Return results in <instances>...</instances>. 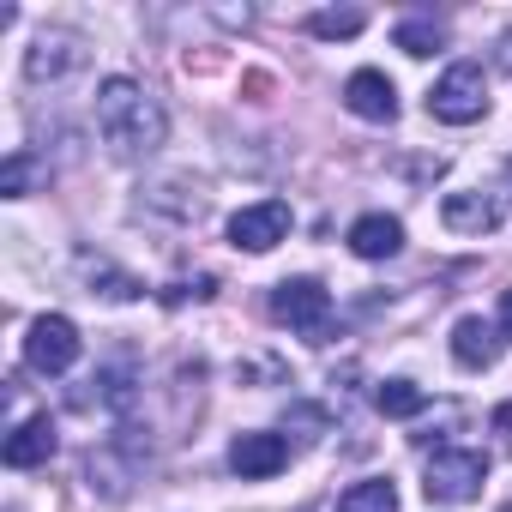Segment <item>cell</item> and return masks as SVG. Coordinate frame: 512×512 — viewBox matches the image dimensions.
I'll list each match as a JSON object with an SVG mask.
<instances>
[{
	"instance_id": "1",
	"label": "cell",
	"mask_w": 512,
	"mask_h": 512,
	"mask_svg": "<svg viewBox=\"0 0 512 512\" xmlns=\"http://www.w3.org/2000/svg\"><path fill=\"white\" fill-rule=\"evenodd\" d=\"M97 133L115 157H151L169 139V115L163 103L139 85V79H103L97 85Z\"/></svg>"
},
{
	"instance_id": "2",
	"label": "cell",
	"mask_w": 512,
	"mask_h": 512,
	"mask_svg": "<svg viewBox=\"0 0 512 512\" xmlns=\"http://www.w3.org/2000/svg\"><path fill=\"white\" fill-rule=\"evenodd\" d=\"M482 482H488V458L476 446H440L428 458L422 494H428V506H464V500L482 494Z\"/></svg>"
},
{
	"instance_id": "3",
	"label": "cell",
	"mask_w": 512,
	"mask_h": 512,
	"mask_svg": "<svg viewBox=\"0 0 512 512\" xmlns=\"http://www.w3.org/2000/svg\"><path fill=\"white\" fill-rule=\"evenodd\" d=\"M428 115L446 121V127L482 121V115H488V79H482V67H476V61H452V67L434 79V91H428Z\"/></svg>"
},
{
	"instance_id": "4",
	"label": "cell",
	"mask_w": 512,
	"mask_h": 512,
	"mask_svg": "<svg viewBox=\"0 0 512 512\" xmlns=\"http://www.w3.org/2000/svg\"><path fill=\"white\" fill-rule=\"evenodd\" d=\"M272 314H278V326L326 344V332H332V290L320 278H284L272 290Z\"/></svg>"
},
{
	"instance_id": "5",
	"label": "cell",
	"mask_w": 512,
	"mask_h": 512,
	"mask_svg": "<svg viewBox=\"0 0 512 512\" xmlns=\"http://www.w3.org/2000/svg\"><path fill=\"white\" fill-rule=\"evenodd\" d=\"M73 362H79V326H73L67 314H43V320H31L25 368L43 374V380H55V374H67Z\"/></svg>"
},
{
	"instance_id": "6",
	"label": "cell",
	"mask_w": 512,
	"mask_h": 512,
	"mask_svg": "<svg viewBox=\"0 0 512 512\" xmlns=\"http://www.w3.org/2000/svg\"><path fill=\"white\" fill-rule=\"evenodd\" d=\"M290 205L284 199H260V205H241L235 217H229V241L235 247H247V253H272L284 235H290Z\"/></svg>"
},
{
	"instance_id": "7",
	"label": "cell",
	"mask_w": 512,
	"mask_h": 512,
	"mask_svg": "<svg viewBox=\"0 0 512 512\" xmlns=\"http://www.w3.org/2000/svg\"><path fill=\"white\" fill-rule=\"evenodd\" d=\"M290 464V440L284 434H266V428H253V434H235L229 440V470L241 482H266Z\"/></svg>"
},
{
	"instance_id": "8",
	"label": "cell",
	"mask_w": 512,
	"mask_h": 512,
	"mask_svg": "<svg viewBox=\"0 0 512 512\" xmlns=\"http://www.w3.org/2000/svg\"><path fill=\"white\" fill-rule=\"evenodd\" d=\"M344 109L350 115H362V121H398V85L380 73V67H362V73H350L344 79Z\"/></svg>"
},
{
	"instance_id": "9",
	"label": "cell",
	"mask_w": 512,
	"mask_h": 512,
	"mask_svg": "<svg viewBox=\"0 0 512 512\" xmlns=\"http://www.w3.org/2000/svg\"><path fill=\"white\" fill-rule=\"evenodd\" d=\"M85 67V49H79V37H67V31H43L37 43H31V55H25V79L31 85H55V79H67V73H79Z\"/></svg>"
},
{
	"instance_id": "10",
	"label": "cell",
	"mask_w": 512,
	"mask_h": 512,
	"mask_svg": "<svg viewBox=\"0 0 512 512\" xmlns=\"http://www.w3.org/2000/svg\"><path fill=\"white\" fill-rule=\"evenodd\" d=\"M440 223H446L452 235H488V229L500 223V205H494V193H482V187H458V193L440 199Z\"/></svg>"
},
{
	"instance_id": "11",
	"label": "cell",
	"mask_w": 512,
	"mask_h": 512,
	"mask_svg": "<svg viewBox=\"0 0 512 512\" xmlns=\"http://www.w3.org/2000/svg\"><path fill=\"white\" fill-rule=\"evenodd\" d=\"M452 362H458L464 374L494 368V362H500V332H494L482 314H464V320L452 326Z\"/></svg>"
},
{
	"instance_id": "12",
	"label": "cell",
	"mask_w": 512,
	"mask_h": 512,
	"mask_svg": "<svg viewBox=\"0 0 512 512\" xmlns=\"http://www.w3.org/2000/svg\"><path fill=\"white\" fill-rule=\"evenodd\" d=\"M55 422L49 416H25L13 434H7V446H0V458H7L13 470H37V464H49L55 458Z\"/></svg>"
},
{
	"instance_id": "13",
	"label": "cell",
	"mask_w": 512,
	"mask_h": 512,
	"mask_svg": "<svg viewBox=\"0 0 512 512\" xmlns=\"http://www.w3.org/2000/svg\"><path fill=\"white\" fill-rule=\"evenodd\" d=\"M404 247V223L386 217V211H368L350 223V253L356 260H392V253Z\"/></svg>"
},
{
	"instance_id": "14",
	"label": "cell",
	"mask_w": 512,
	"mask_h": 512,
	"mask_svg": "<svg viewBox=\"0 0 512 512\" xmlns=\"http://www.w3.org/2000/svg\"><path fill=\"white\" fill-rule=\"evenodd\" d=\"M73 266H79V278L91 284V296H103V302H139V296H145V284H139L133 272H121V266H109V260H103V253H91V247L79 253V260H73Z\"/></svg>"
},
{
	"instance_id": "15",
	"label": "cell",
	"mask_w": 512,
	"mask_h": 512,
	"mask_svg": "<svg viewBox=\"0 0 512 512\" xmlns=\"http://www.w3.org/2000/svg\"><path fill=\"white\" fill-rule=\"evenodd\" d=\"M338 512H398V482L392 476H362L338 494Z\"/></svg>"
},
{
	"instance_id": "16",
	"label": "cell",
	"mask_w": 512,
	"mask_h": 512,
	"mask_svg": "<svg viewBox=\"0 0 512 512\" xmlns=\"http://www.w3.org/2000/svg\"><path fill=\"white\" fill-rule=\"evenodd\" d=\"M374 404H380V416H398V422H404V416H422V410H428V392H422L416 380H386V386L374 392Z\"/></svg>"
},
{
	"instance_id": "17",
	"label": "cell",
	"mask_w": 512,
	"mask_h": 512,
	"mask_svg": "<svg viewBox=\"0 0 512 512\" xmlns=\"http://www.w3.org/2000/svg\"><path fill=\"white\" fill-rule=\"evenodd\" d=\"M392 43H398V49H404V55H416V61H422V55H434V49H440V43H446V31H440V25H434V19H404V25H398V37H392Z\"/></svg>"
},
{
	"instance_id": "18",
	"label": "cell",
	"mask_w": 512,
	"mask_h": 512,
	"mask_svg": "<svg viewBox=\"0 0 512 512\" xmlns=\"http://www.w3.org/2000/svg\"><path fill=\"white\" fill-rule=\"evenodd\" d=\"M362 25H368V13H362V7H338V13H314V19H308V31H314V37H326V43L356 37Z\"/></svg>"
},
{
	"instance_id": "19",
	"label": "cell",
	"mask_w": 512,
	"mask_h": 512,
	"mask_svg": "<svg viewBox=\"0 0 512 512\" xmlns=\"http://www.w3.org/2000/svg\"><path fill=\"white\" fill-rule=\"evenodd\" d=\"M31 187H37V157H31V151H13L7 169H0V193H7V199H25Z\"/></svg>"
},
{
	"instance_id": "20",
	"label": "cell",
	"mask_w": 512,
	"mask_h": 512,
	"mask_svg": "<svg viewBox=\"0 0 512 512\" xmlns=\"http://www.w3.org/2000/svg\"><path fill=\"white\" fill-rule=\"evenodd\" d=\"M494 434L512 446V404H500V410H494Z\"/></svg>"
},
{
	"instance_id": "21",
	"label": "cell",
	"mask_w": 512,
	"mask_h": 512,
	"mask_svg": "<svg viewBox=\"0 0 512 512\" xmlns=\"http://www.w3.org/2000/svg\"><path fill=\"white\" fill-rule=\"evenodd\" d=\"M500 332L512 338V290H500Z\"/></svg>"
},
{
	"instance_id": "22",
	"label": "cell",
	"mask_w": 512,
	"mask_h": 512,
	"mask_svg": "<svg viewBox=\"0 0 512 512\" xmlns=\"http://www.w3.org/2000/svg\"><path fill=\"white\" fill-rule=\"evenodd\" d=\"M500 67H506V73H512V31H506V37H500Z\"/></svg>"
},
{
	"instance_id": "23",
	"label": "cell",
	"mask_w": 512,
	"mask_h": 512,
	"mask_svg": "<svg viewBox=\"0 0 512 512\" xmlns=\"http://www.w3.org/2000/svg\"><path fill=\"white\" fill-rule=\"evenodd\" d=\"M500 512H512V506H500Z\"/></svg>"
}]
</instances>
